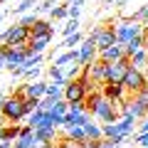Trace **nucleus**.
Segmentation results:
<instances>
[{"label": "nucleus", "mask_w": 148, "mask_h": 148, "mask_svg": "<svg viewBox=\"0 0 148 148\" xmlns=\"http://www.w3.org/2000/svg\"><path fill=\"white\" fill-rule=\"evenodd\" d=\"M52 20H69V5H57L52 10Z\"/></svg>", "instance_id": "obj_26"}, {"label": "nucleus", "mask_w": 148, "mask_h": 148, "mask_svg": "<svg viewBox=\"0 0 148 148\" xmlns=\"http://www.w3.org/2000/svg\"><path fill=\"white\" fill-rule=\"evenodd\" d=\"M25 119V101L20 99V96H5V101H3V121L8 123H17Z\"/></svg>", "instance_id": "obj_3"}, {"label": "nucleus", "mask_w": 148, "mask_h": 148, "mask_svg": "<svg viewBox=\"0 0 148 148\" xmlns=\"http://www.w3.org/2000/svg\"><path fill=\"white\" fill-rule=\"evenodd\" d=\"M0 69H5V57L0 54Z\"/></svg>", "instance_id": "obj_40"}, {"label": "nucleus", "mask_w": 148, "mask_h": 148, "mask_svg": "<svg viewBox=\"0 0 148 148\" xmlns=\"http://www.w3.org/2000/svg\"><path fill=\"white\" fill-rule=\"evenodd\" d=\"M42 59H45L42 54H27V57H25V62H22L17 69H22V74H25L27 69H35V67H40V64H42Z\"/></svg>", "instance_id": "obj_20"}, {"label": "nucleus", "mask_w": 148, "mask_h": 148, "mask_svg": "<svg viewBox=\"0 0 148 148\" xmlns=\"http://www.w3.org/2000/svg\"><path fill=\"white\" fill-rule=\"evenodd\" d=\"M67 5H77V8H82V5H84V0H69Z\"/></svg>", "instance_id": "obj_37"}, {"label": "nucleus", "mask_w": 148, "mask_h": 148, "mask_svg": "<svg viewBox=\"0 0 148 148\" xmlns=\"http://www.w3.org/2000/svg\"><path fill=\"white\" fill-rule=\"evenodd\" d=\"M35 20H37V15H35V12H30V15H22L17 22H20V25H25V27H32V25H35Z\"/></svg>", "instance_id": "obj_34"}, {"label": "nucleus", "mask_w": 148, "mask_h": 148, "mask_svg": "<svg viewBox=\"0 0 148 148\" xmlns=\"http://www.w3.org/2000/svg\"><path fill=\"white\" fill-rule=\"evenodd\" d=\"M121 57H126V54H123V45H114V47H106V49L99 52V59L106 62V64L116 62V59H121Z\"/></svg>", "instance_id": "obj_13"}, {"label": "nucleus", "mask_w": 148, "mask_h": 148, "mask_svg": "<svg viewBox=\"0 0 148 148\" xmlns=\"http://www.w3.org/2000/svg\"><path fill=\"white\" fill-rule=\"evenodd\" d=\"M67 111H69V104H67L64 99H59V101H54V104H52V109H49V114H57V116H64Z\"/></svg>", "instance_id": "obj_25"}, {"label": "nucleus", "mask_w": 148, "mask_h": 148, "mask_svg": "<svg viewBox=\"0 0 148 148\" xmlns=\"http://www.w3.org/2000/svg\"><path fill=\"white\" fill-rule=\"evenodd\" d=\"M40 143H37V138H35V131H32L30 126H22V133H20V138H17L15 143H12V148H37Z\"/></svg>", "instance_id": "obj_11"}, {"label": "nucleus", "mask_w": 148, "mask_h": 148, "mask_svg": "<svg viewBox=\"0 0 148 148\" xmlns=\"http://www.w3.org/2000/svg\"><path fill=\"white\" fill-rule=\"evenodd\" d=\"M143 86H148L146 74L131 67V69H128V74H126V79H123V89H126V94H128V96H136Z\"/></svg>", "instance_id": "obj_8"}, {"label": "nucleus", "mask_w": 148, "mask_h": 148, "mask_svg": "<svg viewBox=\"0 0 148 148\" xmlns=\"http://www.w3.org/2000/svg\"><path fill=\"white\" fill-rule=\"evenodd\" d=\"M133 141H136L141 148H148V133H136V136H133Z\"/></svg>", "instance_id": "obj_35"}, {"label": "nucleus", "mask_w": 148, "mask_h": 148, "mask_svg": "<svg viewBox=\"0 0 148 148\" xmlns=\"http://www.w3.org/2000/svg\"><path fill=\"white\" fill-rule=\"evenodd\" d=\"M128 20H136V22H141V25H148V3L141 8V10H136Z\"/></svg>", "instance_id": "obj_24"}, {"label": "nucleus", "mask_w": 148, "mask_h": 148, "mask_svg": "<svg viewBox=\"0 0 148 148\" xmlns=\"http://www.w3.org/2000/svg\"><path fill=\"white\" fill-rule=\"evenodd\" d=\"M89 121H91V116L86 111H67L64 114V126H84Z\"/></svg>", "instance_id": "obj_12"}, {"label": "nucleus", "mask_w": 148, "mask_h": 148, "mask_svg": "<svg viewBox=\"0 0 148 148\" xmlns=\"http://www.w3.org/2000/svg\"><path fill=\"white\" fill-rule=\"evenodd\" d=\"M86 37L94 42L96 52H101V49H106V47H114V45H119V42H116V32H114V22H106V25L94 27V30H91Z\"/></svg>", "instance_id": "obj_1"}, {"label": "nucleus", "mask_w": 148, "mask_h": 148, "mask_svg": "<svg viewBox=\"0 0 148 148\" xmlns=\"http://www.w3.org/2000/svg\"><path fill=\"white\" fill-rule=\"evenodd\" d=\"M0 22H3V15H0Z\"/></svg>", "instance_id": "obj_43"}, {"label": "nucleus", "mask_w": 148, "mask_h": 148, "mask_svg": "<svg viewBox=\"0 0 148 148\" xmlns=\"http://www.w3.org/2000/svg\"><path fill=\"white\" fill-rule=\"evenodd\" d=\"M27 42H30V27L20 25V22H15L10 30H5L3 35H0V45L17 47V45H27Z\"/></svg>", "instance_id": "obj_4"}, {"label": "nucleus", "mask_w": 148, "mask_h": 148, "mask_svg": "<svg viewBox=\"0 0 148 148\" xmlns=\"http://www.w3.org/2000/svg\"><path fill=\"white\" fill-rule=\"evenodd\" d=\"M35 138H37V143L42 146V143H54L57 146V128H37L35 131Z\"/></svg>", "instance_id": "obj_14"}, {"label": "nucleus", "mask_w": 148, "mask_h": 148, "mask_svg": "<svg viewBox=\"0 0 148 148\" xmlns=\"http://www.w3.org/2000/svg\"><path fill=\"white\" fill-rule=\"evenodd\" d=\"M52 104H54V99L42 96V99H40V104H37V111H49V109H52Z\"/></svg>", "instance_id": "obj_33"}, {"label": "nucleus", "mask_w": 148, "mask_h": 148, "mask_svg": "<svg viewBox=\"0 0 148 148\" xmlns=\"http://www.w3.org/2000/svg\"><path fill=\"white\" fill-rule=\"evenodd\" d=\"M22 101H25V116H30V114H35V111H37L40 99H22Z\"/></svg>", "instance_id": "obj_28"}, {"label": "nucleus", "mask_w": 148, "mask_h": 148, "mask_svg": "<svg viewBox=\"0 0 148 148\" xmlns=\"http://www.w3.org/2000/svg\"><path fill=\"white\" fill-rule=\"evenodd\" d=\"M84 136L89 138V141H101L104 138V133H101V126H96V123H84Z\"/></svg>", "instance_id": "obj_22"}, {"label": "nucleus", "mask_w": 148, "mask_h": 148, "mask_svg": "<svg viewBox=\"0 0 148 148\" xmlns=\"http://www.w3.org/2000/svg\"><path fill=\"white\" fill-rule=\"evenodd\" d=\"M101 96L104 99H109L111 104H123V99H126V89H123V84H104L101 86Z\"/></svg>", "instance_id": "obj_9"}, {"label": "nucleus", "mask_w": 148, "mask_h": 148, "mask_svg": "<svg viewBox=\"0 0 148 148\" xmlns=\"http://www.w3.org/2000/svg\"><path fill=\"white\" fill-rule=\"evenodd\" d=\"M40 74H42V69H40V67H35V69H27V72L22 74V77H25L27 82H37V77H40Z\"/></svg>", "instance_id": "obj_32"}, {"label": "nucleus", "mask_w": 148, "mask_h": 148, "mask_svg": "<svg viewBox=\"0 0 148 148\" xmlns=\"http://www.w3.org/2000/svg\"><path fill=\"white\" fill-rule=\"evenodd\" d=\"M128 62H131L133 69L146 72V67H148V52H146V49H138L136 54H131V57H128Z\"/></svg>", "instance_id": "obj_16"}, {"label": "nucleus", "mask_w": 148, "mask_h": 148, "mask_svg": "<svg viewBox=\"0 0 148 148\" xmlns=\"http://www.w3.org/2000/svg\"><path fill=\"white\" fill-rule=\"evenodd\" d=\"M146 27H148V25H141V22L128 20V17H126V20H119L116 25H114L116 42H119V45H128L136 35H143V32H146Z\"/></svg>", "instance_id": "obj_2"}, {"label": "nucleus", "mask_w": 148, "mask_h": 148, "mask_svg": "<svg viewBox=\"0 0 148 148\" xmlns=\"http://www.w3.org/2000/svg\"><path fill=\"white\" fill-rule=\"evenodd\" d=\"M32 5H37V0H22L20 5H15V12H17V15H22V12H27Z\"/></svg>", "instance_id": "obj_30"}, {"label": "nucleus", "mask_w": 148, "mask_h": 148, "mask_svg": "<svg viewBox=\"0 0 148 148\" xmlns=\"http://www.w3.org/2000/svg\"><path fill=\"white\" fill-rule=\"evenodd\" d=\"M138 49H143V35H136V37H133V40H131L128 45H123V54H126V57L136 54Z\"/></svg>", "instance_id": "obj_21"}, {"label": "nucleus", "mask_w": 148, "mask_h": 148, "mask_svg": "<svg viewBox=\"0 0 148 148\" xmlns=\"http://www.w3.org/2000/svg\"><path fill=\"white\" fill-rule=\"evenodd\" d=\"M64 138H69L72 143H82L84 141V126H64V133H62Z\"/></svg>", "instance_id": "obj_17"}, {"label": "nucleus", "mask_w": 148, "mask_h": 148, "mask_svg": "<svg viewBox=\"0 0 148 148\" xmlns=\"http://www.w3.org/2000/svg\"><path fill=\"white\" fill-rule=\"evenodd\" d=\"M54 8H57V3H54V0H42V3L37 5V10H40V12H52Z\"/></svg>", "instance_id": "obj_31"}, {"label": "nucleus", "mask_w": 148, "mask_h": 148, "mask_svg": "<svg viewBox=\"0 0 148 148\" xmlns=\"http://www.w3.org/2000/svg\"><path fill=\"white\" fill-rule=\"evenodd\" d=\"M3 101H5V96L0 94V121H3Z\"/></svg>", "instance_id": "obj_39"}, {"label": "nucleus", "mask_w": 148, "mask_h": 148, "mask_svg": "<svg viewBox=\"0 0 148 148\" xmlns=\"http://www.w3.org/2000/svg\"><path fill=\"white\" fill-rule=\"evenodd\" d=\"M62 74H64V82H72V79H77L82 74V64L79 62H69L67 67L62 69Z\"/></svg>", "instance_id": "obj_19"}, {"label": "nucleus", "mask_w": 148, "mask_h": 148, "mask_svg": "<svg viewBox=\"0 0 148 148\" xmlns=\"http://www.w3.org/2000/svg\"><path fill=\"white\" fill-rule=\"evenodd\" d=\"M82 42H84L82 32H74V35H67V37H64L59 47H64V49H79V45H82Z\"/></svg>", "instance_id": "obj_18"}, {"label": "nucleus", "mask_w": 148, "mask_h": 148, "mask_svg": "<svg viewBox=\"0 0 148 148\" xmlns=\"http://www.w3.org/2000/svg\"><path fill=\"white\" fill-rule=\"evenodd\" d=\"M82 74H86V79L91 82L94 89H101L106 84V62H101L99 57L89 64V67H82Z\"/></svg>", "instance_id": "obj_7"}, {"label": "nucleus", "mask_w": 148, "mask_h": 148, "mask_svg": "<svg viewBox=\"0 0 148 148\" xmlns=\"http://www.w3.org/2000/svg\"><path fill=\"white\" fill-rule=\"evenodd\" d=\"M0 148H12V141H0Z\"/></svg>", "instance_id": "obj_38"}, {"label": "nucleus", "mask_w": 148, "mask_h": 148, "mask_svg": "<svg viewBox=\"0 0 148 148\" xmlns=\"http://www.w3.org/2000/svg\"><path fill=\"white\" fill-rule=\"evenodd\" d=\"M62 32H64V37H67V35H74V32H79V20H67V25L62 27Z\"/></svg>", "instance_id": "obj_27"}, {"label": "nucleus", "mask_w": 148, "mask_h": 148, "mask_svg": "<svg viewBox=\"0 0 148 148\" xmlns=\"http://www.w3.org/2000/svg\"><path fill=\"white\" fill-rule=\"evenodd\" d=\"M30 35H54V25L49 20H42V17H37L35 25L30 27Z\"/></svg>", "instance_id": "obj_15"}, {"label": "nucleus", "mask_w": 148, "mask_h": 148, "mask_svg": "<svg viewBox=\"0 0 148 148\" xmlns=\"http://www.w3.org/2000/svg\"><path fill=\"white\" fill-rule=\"evenodd\" d=\"M3 3H8V0H0V5H3Z\"/></svg>", "instance_id": "obj_42"}, {"label": "nucleus", "mask_w": 148, "mask_h": 148, "mask_svg": "<svg viewBox=\"0 0 148 148\" xmlns=\"http://www.w3.org/2000/svg\"><path fill=\"white\" fill-rule=\"evenodd\" d=\"M143 49L148 52V27H146V32H143Z\"/></svg>", "instance_id": "obj_36"}, {"label": "nucleus", "mask_w": 148, "mask_h": 148, "mask_svg": "<svg viewBox=\"0 0 148 148\" xmlns=\"http://www.w3.org/2000/svg\"><path fill=\"white\" fill-rule=\"evenodd\" d=\"M104 3H106V5H116L119 0H104Z\"/></svg>", "instance_id": "obj_41"}, {"label": "nucleus", "mask_w": 148, "mask_h": 148, "mask_svg": "<svg viewBox=\"0 0 148 148\" xmlns=\"http://www.w3.org/2000/svg\"><path fill=\"white\" fill-rule=\"evenodd\" d=\"M45 96H47V99H54V101H59L64 96V86H59V84H47V91H45Z\"/></svg>", "instance_id": "obj_23"}, {"label": "nucleus", "mask_w": 148, "mask_h": 148, "mask_svg": "<svg viewBox=\"0 0 148 148\" xmlns=\"http://www.w3.org/2000/svg\"><path fill=\"white\" fill-rule=\"evenodd\" d=\"M128 69H131L128 57H121V59H116V62L106 64V84H123Z\"/></svg>", "instance_id": "obj_5"}, {"label": "nucleus", "mask_w": 148, "mask_h": 148, "mask_svg": "<svg viewBox=\"0 0 148 148\" xmlns=\"http://www.w3.org/2000/svg\"><path fill=\"white\" fill-rule=\"evenodd\" d=\"M94 116L101 119L104 123H116L119 119H121V106H119V104H111L109 99L101 96L99 104H96V109H94Z\"/></svg>", "instance_id": "obj_6"}, {"label": "nucleus", "mask_w": 148, "mask_h": 148, "mask_svg": "<svg viewBox=\"0 0 148 148\" xmlns=\"http://www.w3.org/2000/svg\"><path fill=\"white\" fill-rule=\"evenodd\" d=\"M136 101H138V104H141L143 109L148 111V86H143V89H141V91L136 94Z\"/></svg>", "instance_id": "obj_29"}, {"label": "nucleus", "mask_w": 148, "mask_h": 148, "mask_svg": "<svg viewBox=\"0 0 148 148\" xmlns=\"http://www.w3.org/2000/svg\"><path fill=\"white\" fill-rule=\"evenodd\" d=\"M96 57H99V52H96L94 42H91L89 37H84V42L79 45V64H82V67H89Z\"/></svg>", "instance_id": "obj_10"}]
</instances>
